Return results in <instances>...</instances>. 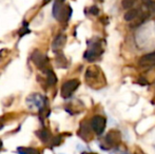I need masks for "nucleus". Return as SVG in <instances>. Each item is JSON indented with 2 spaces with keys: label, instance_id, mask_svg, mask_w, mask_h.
<instances>
[{
  "label": "nucleus",
  "instance_id": "obj_7",
  "mask_svg": "<svg viewBox=\"0 0 155 154\" xmlns=\"http://www.w3.org/2000/svg\"><path fill=\"white\" fill-rule=\"evenodd\" d=\"M139 15V11L136 8H130L128 12L124 14V20L126 21H133L136 19Z\"/></svg>",
  "mask_w": 155,
  "mask_h": 154
},
{
  "label": "nucleus",
  "instance_id": "obj_15",
  "mask_svg": "<svg viewBox=\"0 0 155 154\" xmlns=\"http://www.w3.org/2000/svg\"><path fill=\"white\" fill-rule=\"evenodd\" d=\"M50 1H51V0H45V4H47L48 2H50Z\"/></svg>",
  "mask_w": 155,
  "mask_h": 154
},
{
  "label": "nucleus",
  "instance_id": "obj_3",
  "mask_svg": "<svg viewBox=\"0 0 155 154\" xmlns=\"http://www.w3.org/2000/svg\"><path fill=\"white\" fill-rule=\"evenodd\" d=\"M106 118L104 116L100 115H95L91 119V127H92L93 131L95 132L97 135L104 133V130L106 128Z\"/></svg>",
  "mask_w": 155,
  "mask_h": 154
},
{
  "label": "nucleus",
  "instance_id": "obj_1",
  "mask_svg": "<svg viewBox=\"0 0 155 154\" xmlns=\"http://www.w3.org/2000/svg\"><path fill=\"white\" fill-rule=\"evenodd\" d=\"M78 86H79V81L77 79H71L65 81L61 87V96L63 98H69L72 96L74 92L77 90Z\"/></svg>",
  "mask_w": 155,
  "mask_h": 154
},
{
  "label": "nucleus",
  "instance_id": "obj_6",
  "mask_svg": "<svg viewBox=\"0 0 155 154\" xmlns=\"http://www.w3.org/2000/svg\"><path fill=\"white\" fill-rule=\"evenodd\" d=\"M139 64L140 66H151V64H155V51L143 55L139 59Z\"/></svg>",
  "mask_w": 155,
  "mask_h": 154
},
{
  "label": "nucleus",
  "instance_id": "obj_14",
  "mask_svg": "<svg viewBox=\"0 0 155 154\" xmlns=\"http://www.w3.org/2000/svg\"><path fill=\"white\" fill-rule=\"evenodd\" d=\"M1 149H2V142L0 140V150H1Z\"/></svg>",
  "mask_w": 155,
  "mask_h": 154
},
{
  "label": "nucleus",
  "instance_id": "obj_11",
  "mask_svg": "<svg viewBox=\"0 0 155 154\" xmlns=\"http://www.w3.org/2000/svg\"><path fill=\"white\" fill-rule=\"evenodd\" d=\"M134 3H135V0H123L121 5H123V8H126V10H130V8L134 5Z\"/></svg>",
  "mask_w": 155,
  "mask_h": 154
},
{
  "label": "nucleus",
  "instance_id": "obj_5",
  "mask_svg": "<svg viewBox=\"0 0 155 154\" xmlns=\"http://www.w3.org/2000/svg\"><path fill=\"white\" fill-rule=\"evenodd\" d=\"M101 53H102V49L99 47V45L98 44L93 45L92 48H90V49L86 52V54H84V58L88 59L89 61H93V60L97 59V58L101 55Z\"/></svg>",
  "mask_w": 155,
  "mask_h": 154
},
{
  "label": "nucleus",
  "instance_id": "obj_16",
  "mask_svg": "<svg viewBox=\"0 0 155 154\" xmlns=\"http://www.w3.org/2000/svg\"><path fill=\"white\" fill-rule=\"evenodd\" d=\"M82 154H96V153H82Z\"/></svg>",
  "mask_w": 155,
  "mask_h": 154
},
{
  "label": "nucleus",
  "instance_id": "obj_4",
  "mask_svg": "<svg viewBox=\"0 0 155 154\" xmlns=\"http://www.w3.org/2000/svg\"><path fill=\"white\" fill-rule=\"evenodd\" d=\"M120 132L117 130H112L106 135V143L110 147H114L120 143Z\"/></svg>",
  "mask_w": 155,
  "mask_h": 154
},
{
  "label": "nucleus",
  "instance_id": "obj_12",
  "mask_svg": "<svg viewBox=\"0 0 155 154\" xmlns=\"http://www.w3.org/2000/svg\"><path fill=\"white\" fill-rule=\"evenodd\" d=\"M39 135H40V137H41V139L43 140V142H48V140H49V137H50V133L48 131H42L41 132L40 134H39Z\"/></svg>",
  "mask_w": 155,
  "mask_h": 154
},
{
  "label": "nucleus",
  "instance_id": "obj_8",
  "mask_svg": "<svg viewBox=\"0 0 155 154\" xmlns=\"http://www.w3.org/2000/svg\"><path fill=\"white\" fill-rule=\"evenodd\" d=\"M64 43H65V36L59 35L57 38L55 39V41L53 42V49L54 50H59V49H61Z\"/></svg>",
  "mask_w": 155,
  "mask_h": 154
},
{
  "label": "nucleus",
  "instance_id": "obj_2",
  "mask_svg": "<svg viewBox=\"0 0 155 154\" xmlns=\"http://www.w3.org/2000/svg\"><path fill=\"white\" fill-rule=\"evenodd\" d=\"M27 103L30 108H37V109H42L45 106L48 105L47 98L42 96V95L39 94H33L31 96L28 97Z\"/></svg>",
  "mask_w": 155,
  "mask_h": 154
},
{
  "label": "nucleus",
  "instance_id": "obj_13",
  "mask_svg": "<svg viewBox=\"0 0 155 154\" xmlns=\"http://www.w3.org/2000/svg\"><path fill=\"white\" fill-rule=\"evenodd\" d=\"M91 13L94 15H96V14H98V8H96V6H93L92 8H91Z\"/></svg>",
  "mask_w": 155,
  "mask_h": 154
},
{
  "label": "nucleus",
  "instance_id": "obj_9",
  "mask_svg": "<svg viewBox=\"0 0 155 154\" xmlns=\"http://www.w3.org/2000/svg\"><path fill=\"white\" fill-rule=\"evenodd\" d=\"M17 152L19 154H40L38 150L34 148H27V147H20L17 149Z\"/></svg>",
  "mask_w": 155,
  "mask_h": 154
},
{
  "label": "nucleus",
  "instance_id": "obj_10",
  "mask_svg": "<svg viewBox=\"0 0 155 154\" xmlns=\"http://www.w3.org/2000/svg\"><path fill=\"white\" fill-rule=\"evenodd\" d=\"M56 81H57V77L54 74V72L51 70H48V84L53 86L56 84Z\"/></svg>",
  "mask_w": 155,
  "mask_h": 154
}]
</instances>
